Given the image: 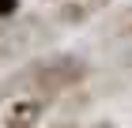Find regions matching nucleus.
<instances>
[{
	"mask_svg": "<svg viewBox=\"0 0 132 128\" xmlns=\"http://www.w3.org/2000/svg\"><path fill=\"white\" fill-rule=\"evenodd\" d=\"M87 15H91L87 4H64V8H61V23H83Z\"/></svg>",
	"mask_w": 132,
	"mask_h": 128,
	"instance_id": "obj_3",
	"label": "nucleus"
},
{
	"mask_svg": "<svg viewBox=\"0 0 132 128\" xmlns=\"http://www.w3.org/2000/svg\"><path fill=\"white\" fill-rule=\"evenodd\" d=\"M113 34H117V38H132V8H125L121 15H117V23H113Z\"/></svg>",
	"mask_w": 132,
	"mask_h": 128,
	"instance_id": "obj_4",
	"label": "nucleus"
},
{
	"mask_svg": "<svg viewBox=\"0 0 132 128\" xmlns=\"http://www.w3.org/2000/svg\"><path fill=\"white\" fill-rule=\"evenodd\" d=\"M15 11H19V0H0V23H4V19H11Z\"/></svg>",
	"mask_w": 132,
	"mask_h": 128,
	"instance_id": "obj_5",
	"label": "nucleus"
},
{
	"mask_svg": "<svg viewBox=\"0 0 132 128\" xmlns=\"http://www.w3.org/2000/svg\"><path fill=\"white\" fill-rule=\"evenodd\" d=\"M49 128H76L72 121H57V124H49Z\"/></svg>",
	"mask_w": 132,
	"mask_h": 128,
	"instance_id": "obj_7",
	"label": "nucleus"
},
{
	"mask_svg": "<svg viewBox=\"0 0 132 128\" xmlns=\"http://www.w3.org/2000/svg\"><path fill=\"white\" fill-rule=\"evenodd\" d=\"M87 128H113V121H94V124H87Z\"/></svg>",
	"mask_w": 132,
	"mask_h": 128,
	"instance_id": "obj_6",
	"label": "nucleus"
},
{
	"mask_svg": "<svg viewBox=\"0 0 132 128\" xmlns=\"http://www.w3.org/2000/svg\"><path fill=\"white\" fill-rule=\"evenodd\" d=\"M87 60L76 57V53H53V57H42L34 64H27L23 72H15L11 79L0 83V98L4 94H38V98H57L64 90L79 87L87 79Z\"/></svg>",
	"mask_w": 132,
	"mask_h": 128,
	"instance_id": "obj_1",
	"label": "nucleus"
},
{
	"mask_svg": "<svg viewBox=\"0 0 132 128\" xmlns=\"http://www.w3.org/2000/svg\"><path fill=\"white\" fill-rule=\"evenodd\" d=\"M49 109V98H38V94H27V98H15L4 117V128H34Z\"/></svg>",
	"mask_w": 132,
	"mask_h": 128,
	"instance_id": "obj_2",
	"label": "nucleus"
}]
</instances>
